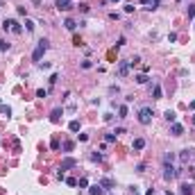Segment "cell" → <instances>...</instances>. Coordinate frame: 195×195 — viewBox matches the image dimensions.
Here are the masks:
<instances>
[{
    "label": "cell",
    "instance_id": "277c9868",
    "mask_svg": "<svg viewBox=\"0 0 195 195\" xmlns=\"http://www.w3.org/2000/svg\"><path fill=\"white\" fill-rule=\"evenodd\" d=\"M55 7L59 11H70L73 9V2H70V0H55Z\"/></svg>",
    "mask_w": 195,
    "mask_h": 195
},
{
    "label": "cell",
    "instance_id": "603a6c76",
    "mask_svg": "<svg viewBox=\"0 0 195 195\" xmlns=\"http://www.w3.org/2000/svg\"><path fill=\"white\" fill-rule=\"evenodd\" d=\"M25 27H27V32H34V21H25Z\"/></svg>",
    "mask_w": 195,
    "mask_h": 195
},
{
    "label": "cell",
    "instance_id": "30bf717a",
    "mask_svg": "<svg viewBox=\"0 0 195 195\" xmlns=\"http://www.w3.org/2000/svg\"><path fill=\"white\" fill-rule=\"evenodd\" d=\"M100 186H102L104 190H109V188H113V186H116V182L109 179V177H104V179H100Z\"/></svg>",
    "mask_w": 195,
    "mask_h": 195
},
{
    "label": "cell",
    "instance_id": "e0dca14e",
    "mask_svg": "<svg viewBox=\"0 0 195 195\" xmlns=\"http://www.w3.org/2000/svg\"><path fill=\"white\" fill-rule=\"evenodd\" d=\"M127 113H129L127 104H120V107H118V118H127Z\"/></svg>",
    "mask_w": 195,
    "mask_h": 195
},
{
    "label": "cell",
    "instance_id": "f546056e",
    "mask_svg": "<svg viewBox=\"0 0 195 195\" xmlns=\"http://www.w3.org/2000/svg\"><path fill=\"white\" fill-rule=\"evenodd\" d=\"M118 139V136H116V134H107V143H113V141Z\"/></svg>",
    "mask_w": 195,
    "mask_h": 195
},
{
    "label": "cell",
    "instance_id": "d6986e66",
    "mask_svg": "<svg viewBox=\"0 0 195 195\" xmlns=\"http://www.w3.org/2000/svg\"><path fill=\"white\" fill-rule=\"evenodd\" d=\"M68 129H70V132H80V120H70V123H68Z\"/></svg>",
    "mask_w": 195,
    "mask_h": 195
},
{
    "label": "cell",
    "instance_id": "4316f807",
    "mask_svg": "<svg viewBox=\"0 0 195 195\" xmlns=\"http://www.w3.org/2000/svg\"><path fill=\"white\" fill-rule=\"evenodd\" d=\"M46 95H48L46 88H39V91H36V98H46Z\"/></svg>",
    "mask_w": 195,
    "mask_h": 195
},
{
    "label": "cell",
    "instance_id": "ac0fdd59",
    "mask_svg": "<svg viewBox=\"0 0 195 195\" xmlns=\"http://www.w3.org/2000/svg\"><path fill=\"white\" fill-rule=\"evenodd\" d=\"M75 166V159H64L62 161V170H68V168H73Z\"/></svg>",
    "mask_w": 195,
    "mask_h": 195
},
{
    "label": "cell",
    "instance_id": "4dcf8cb0",
    "mask_svg": "<svg viewBox=\"0 0 195 195\" xmlns=\"http://www.w3.org/2000/svg\"><path fill=\"white\" fill-rule=\"evenodd\" d=\"M168 41H170V43L177 41V34H175V32H170V34H168Z\"/></svg>",
    "mask_w": 195,
    "mask_h": 195
},
{
    "label": "cell",
    "instance_id": "ba28073f",
    "mask_svg": "<svg viewBox=\"0 0 195 195\" xmlns=\"http://www.w3.org/2000/svg\"><path fill=\"white\" fill-rule=\"evenodd\" d=\"M62 116H64V109H59V107H57V109H52L50 120H52V123H59V118H62Z\"/></svg>",
    "mask_w": 195,
    "mask_h": 195
},
{
    "label": "cell",
    "instance_id": "e575fe53",
    "mask_svg": "<svg viewBox=\"0 0 195 195\" xmlns=\"http://www.w3.org/2000/svg\"><path fill=\"white\" fill-rule=\"evenodd\" d=\"M188 107H190V109H193V111H195V100H193V102H190V104H188Z\"/></svg>",
    "mask_w": 195,
    "mask_h": 195
},
{
    "label": "cell",
    "instance_id": "8d00e7d4",
    "mask_svg": "<svg viewBox=\"0 0 195 195\" xmlns=\"http://www.w3.org/2000/svg\"><path fill=\"white\" fill-rule=\"evenodd\" d=\"M166 195H172V193H170V190H166Z\"/></svg>",
    "mask_w": 195,
    "mask_h": 195
},
{
    "label": "cell",
    "instance_id": "74e56055",
    "mask_svg": "<svg viewBox=\"0 0 195 195\" xmlns=\"http://www.w3.org/2000/svg\"><path fill=\"white\" fill-rule=\"evenodd\" d=\"M193 125H195V113H193Z\"/></svg>",
    "mask_w": 195,
    "mask_h": 195
},
{
    "label": "cell",
    "instance_id": "2e32d148",
    "mask_svg": "<svg viewBox=\"0 0 195 195\" xmlns=\"http://www.w3.org/2000/svg\"><path fill=\"white\" fill-rule=\"evenodd\" d=\"M152 95H154V100H161L164 91H161V86H159V84H154V88H152Z\"/></svg>",
    "mask_w": 195,
    "mask_h": 195
},
{
    "label": "cell",
    "instance_id": "3957f363",
    "mask_svg": "<svg viewBox=\"0 0 195 195\" xmlns=\"http://www.w3.org/2000/svg\"><path fill=\"white\" fill-rule=\"evenodd\" d=\"M2 27H5V30H11L14 34H21L23 32V27L18 25V21H14V18H7V21L2 23Z\"/></svg>",
    "mask_w": 195,
    "mask_h": 195
},
{
    "label": "cell",
    "instance_id": "9a60e30c",
    "mask_svg": "<svg viewBox=\"0 0 195 195\" xmlns=\"http://www.w3.org/2000/svg\"><path fill=\"white\" fill-rule=\"evenodd\" d=\"M164 118H166V120H168V123H175V120H177V113H175V111H172V109H168V111H166V113H164Z\"/></svg>",
    "mask_w": 195,
    "mask_h": 195
},
{
    "label": "cell",
    "instance_id": "8992f818",
    "mask_svg": "<svg viewBox=\"0 0 195 195\" xmlns=\"http://www.w3.org/2000/svg\"><path fill=\"white\" fill-rule=\"evenodd\" d=\"M179 193H182V195H193V193H195V186H193V184H182V186H179Z\"/></svg>",
    "mask_w": 195,
    "mask_h": 195
},
{
    "label": "cell",
    "instance_id": "44dd1931",
    "mask_svg": "<svg viewBox=\"0 0 195 195\" xmlns=\"http://www.w3.org/2000/svg\"><path fill=\"white\" fill-rule=\"evenodd\" d=\"M0 111L5 113L7 118H9V116H11V107H7V104H0Z\"/></svg>",
    "mask_w": 195,
    "mask_h": 195
},
{
    "label": "cell",
    "instance_id": "484cf974",
    "mask_svg": "<svg viewBox=\"0 0 195 195\" xmlns=\"http://www.w3.org/2000/svg\"><path fill=\"white\" fill-rule=\"evenodd\" d=\"M129 64H132V66H136V64H141V57H139V55H134V57H132V62H129Z\"/></svg>",
    "mask_w": 195,
    "mask_h": 195
},
{
    "label": "cell",
    "instance_id": "6da1fadb",
    "mask_svg": "<svg viewBox=\"0 0 195 195\" xmlns=\"http://www.w3.org/2000/svg\"><path fill=\"white\" fill-rule=\"evenodd\" d=\"M48 39H41V41H39V46H36V50L32 52V59H34V62H41V57L46 55V50H48Z\"/></svg>",
    "mask_w": 195,
    "mask_h": 195
},
{
    "label": "cell",
    "instance_id": "d6a6232c",
    "mask_svg": "<svg viewBox=\"0 0 195 195\" xmlns=\"http://www.w3.org/2000/svg\"><path fill=\"white\" fill-rule=\"evenodd\" d=\"M57 179H66V172H64L62 168H59V172H57Z\"/></svg>",
    "mask_w": 195,
    "mask_h": 195
},
{
    "label": "cell",
    "instance_id": "7402d4cb",
    "mask_svg": "<svg viewBox=\"0 0 195 195\" xmlns=\"http://www.w3.org/2000/svg\"><path fill=\"white\" fill-rule=\"evenodd\" d=\"M172 161H175V154H166V157H164V166L172 164Z\"/></svg>",
    "mask_w": 195,
    "mask_h": 195
},
{
    "label": "cell",
    "instance_id": "5b68a950",
    "mask_svg": "<svg viewBox=\"0 0 195 195\" xmlns=\"http://www.w3.org/2000/svg\"><path fill=\"white\" fill-rule=\"evenodd\" d=\"M129 66H132L129 62H120V64H118V75H120V77H125V75L129 73Z\"/></svg>",
    "mask_w": 195,
    "mask_h": 195
},
{
    "label": "cell",
    "instance_id": "83f0119b",
    "mask_svg": "<svg viewBox=\"0 0 195 195\" xmlns=\"http://www.w3.org/2000/svg\"><path fill=\"white\" fill-rule=\"evenodd\" d=\"M91 66H93V64L88 62V59H84V62H82V68H84V70H88V68H91Z\"/></svg>",
    "mask_w": 195,
    "mask_h": 195
},
{
    "label": "cell",
    "instance_id": "52a82bcc",
    "mask_svg": "<svg viewBox=\"0 0 195 195\" xmlns=\"http://www.w3.org/2000/svg\"><path fill=\"white\" fill-rule=\"evenodd\" d=\"M170 134H172V136H182V134H184V125L172 123V127H170Z\"/></svg>",
    "mask_w": 195,
    "mask_h": 195
},
{
    "label": "cell",
    "instance_id": "d590c367",
    "mask_svg": "<svg viewBox=\"0 0 195 195\" xmlns=\"http://www.w3.org/2000/svg\"><path fill=\"white\" fill-rule=\"evenodd\" d=\"M145 195H154V188H150V190H148V193H145Z\"/></svg>",
    "mask_w": 195,
    "mask_h": 195
},
{
    "label": "cell",
    "instance_id": "9c48e42d",
    "mask_svg": "<svg viewBox=\"0 0 195 195\" xmlns=\"http://www.w3.org/2000/svg\"><path fill=\"white\" fill-rule=\"evenodd\" d=\"M190 157H193V150H182L179 161H182V164H188V161H190Z\"/></svg>",
    "mask_w": 195,
    "mask_h": 195
},
{
    "label": "cell",
    "instance_id": "1f68e13d",
    "mask_svg": "<svg viewBox=\"0 0 195 195\" xmlns=\"http://www.w3.org/2000/svg\"><path fill=\"white\" fill-rule=\"evenodd\" d=\"M64 150H66V152H70V150H73V143H70V141H66V143H64Z\"/></svg>",
    "mask_w": 195,
    "mask_h": 195
},
{
    "label": "cell",
    "instance_id": "ab89813d",
    "mask_svg": "<svg viewBox=\"0 0 195 195\" xmlns=\"http://www.w3.org/2000/svg\"><path fill=\"white\" fill-rule=\"evenodd\" d=\"M0 7H2V2H0Z\"/></svg>",
    "mask_w": 195,
    "mask_h": 195
},
{
    "label": "cell",
    "instance_id": "cb8c5ba5",
    "mask_svg": "<svg viewBox=\"0 0 195 195\" xmlns=\"http://www.w3.org/2000/svg\"><path fill=\"white\" fill-rule=\"evenodd\" d=\"M5 50H9V43H7V41H2V39H0V52H5Z\"/></svg>",
    "mask_w": 195,
    "mask_h": 195
},
{
    "label": "cell",
    "instance_id": "f1b7e54d",
    "mask_svg": "<svg viewBox=\"0 0 195 195\" xmlns=\"http://www.w3.org/2000/svg\"><path fill=\"white\" fill-rule=\"evenodd\" d=\"M66 184H68V186H77V179H73V177H66Z\"/></svg>",
    "mask_w": 195,
    "mask_h": 195
},
{
    "label": "cell",
    "instance_id": "836d02e7",
    "mask_svg": "<svg viewBox=\"0 0 195 195\" xmlns=\"http://www.w3.org/2000/svg\"><path fill=\"white\" fill-rule=\"evenodd\" d=\"M80 11H84V14L88 11V5H86V2H82V5H80Z\"/></svg>",
    "mask_w": 195,
    "mask_h": 195
},
{
    "label": "cell",
    "instance_id": "f35d334b",
    "mask_svg": "<svg viewBox=\"0 0 195 195\" xmlns=\"http://www.w3.org/2000/svg\"><path fill=\"white\" fill-rule=\"evenodd\" d=\"M111 2H120V0H111Z\"/></svg>",
    "mask_w": 195,
    "mask_h": 195
},
{
    "label": "cell",
    "instance_id": "8fae6325",
    "mask_svg": "<svg viewBox=\"0 0 195 195\" xmlns=\"http://www.w3.org/2000/svg\"><path fill=\"white\" fill-rule=\"evenodd\" d=\"M88 195H104V188L100 184H93L91 188H88Z\"/></svg>",
    "mask_w": 195,
    "mask_h": 195
},
{
    "label": "cell",
    "instance_id": "d4e9b609",
    "mask_svg": "<svg viewBox=\"0 0 195 195\" xmlns=\"http://www.w3.org/2000/svg\"><path fill=\"white\" fill-rule=\"evenodd\" d=\"M188 18H195V5H188Z\"/></svg>",
    "mask_w": 195,
    "mask_h": 195
},
{
    "label": "cell",
    "instance_id": "7c38bea8",
    "mask_svg": "<svg viewBox=\"0 0 195 195\" xmlns=\"http://www.w3.org/2000/svg\"><path fill=\"white\" fill-rule=\"evenodd\" d=\"M141 5H148V9L154 11L157 7H159V0H141Z\"/></svg>",
    "mask_w": 195,
    "mask_h": 195
},
{
    "label": "cell",
    "instance_id": "7a4b0ae2",
    "mask_svg": "<svg viewBox=\"0 0 195 195\" xmlns=\"http://www.w3.org/2000/svg\"><path fill=\"white\" fill-rule=\"evenodd\" d=\"M152 116H154V113H152L150 107H141L139 109V123L141 125H150V123H152Z\"/></svg>",
    "mask_w": 195,
    "mask_h": 195
},
{
    "label": "cell",
    "instance_id": "ffe728a7",
    "mask_svg": "<svg viewBox=\"0 0 195 195\" xmlns=\"http://www.w3.org/2000/svg\"><path fill=\"white\" fill-rule=\"evenodd\" d=\"M136 84H148V75H145V73L136 75Z\"/></svg>",
    "mask_w": 195,
    "mask_h": 195
},
{
    "label": "cell",
    "instance_id": "5bb4252c",
    "mask_svg": "<svg viewBox=\"0 0 195 195\" xmlns=\"http://www.w3.org/2000/svg\"><path fill=\"white\" fill-rule=\"evenodd\" d=\"M64 27H66L68 32H75V27H77V23L73 21V18H66V21H64Z\"/></svg>",
    "mask_w": 195,
    "mask_h": 195
},
{
    "label": "cell",
    "instance_id": "4fadbf2b",
    "mask_svg": "<svg viewBox=\"0 0 195 195\" xmlns=\"http://www.w3.org/2000/svg\"><path fill=\"white\" fill-rule=\"evenodd\" d=\"M132 148L139 152V150H143L145 148V139H134V143H132Z\"/></svg>",
    "mask_w": 195,
    "mask_h": 195
}]
</instances>
